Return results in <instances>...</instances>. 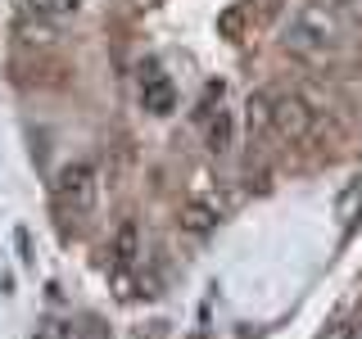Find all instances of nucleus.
Wrapping results in <instances>:
<instances>
[{
    "label": "nucleus",
    "instance_id": "obj_1",
    "mask_svg": "<svg viewBox=\"0 0 362 339\" xmlns=\"http://www.w3.org/2000/svg\"><path fill=\"white\" fill-rule=\"evenodd\" d=\"M344 37H349V23L335 0H303L290 14L281 41H286V50L303 54V59H326L344 45Z\"/></svg>",
    "mask_w": 362,
    "mask_h": 339
},
{
    "label": "nucleus",
    "instance_id": "obj_2",
    "mask_svg": "<svg viewBox=\"0 0 362 339\" xmlns=\"http://www.w3.org/2000/svg\"><path fill=\"white\" fill-rule=\"evenodd\" d=\"M95 167L90 163H68L59 177H54V199H59L64 213H90L95 208Z\"/></svg>",
    "mask_w": 362,
    "mask_h": 339
},
{
    "label": "nucleus",
    "instance_id": "obj_3",
    "mask_svg": "<svg viewBox=\"0 0 362 339\" xmlns=\"http://www.w3.org/2000/svg\"><path fill=\"white\" fill-rule=\"evenodd\" d=\"M313 122H317V113H313V105L303 95H294V90H290V95L272 100V136L299 145V141H308V136H313Z\"/></svg>",
    "mask_w": 362,
    "mask_h": 339
},
{
    "label": "nucleus",
    "instance_id": "obj_4",
    "mask_svg": "<svg viewBox=\"0 0 362 339\" xmlns=\"http://www.w3.org/2000/svg\"><path fill=\"white\" fill-rule=\"evenodd\" d=\"M177 222H181V231H186V235H213V231H218V222H222V208H218V203H209V199H186Z\"/></svg>",
    "mask_w": 362,
    "mask_h": 339
},
{
    "label": "nucleus",
    "instance_id": "obj_5",
    "mask_svg": "<svg viewBox=\"0 0 362 339\" xmlns=\"http://www.w3.org/2000/svg\"><path fill=\"white\" fill-rule=\"evenodd\" d=\"M141 105L150 109L154 118H163V113H173V109H177V86L168 82L163 73L145 77V86H141Z\"/></svg>",
    "mask_w": 362,
    "mask_h": 339
},
{
    "label": "nucleus",
    "instance_id": "obj_6",
    "mask_svg": "<svg viewBox=\"0 0 362 339\" xmlns=\"http://www.w3.org/2000/svg\"><path fill=\"white\" fill-rule=\"evenodd\" d=\"M358 213H362V172H354L339 186V199H335V218H339V226H354L358 222Z\"/></svg>",
    "mask_w": 362,
    "mask_h": 339
},
{
    "label": "nucleus",
    "instance_id": "obj_7",
    "mask_svg": "<svg viewBox=\"0 0 362 339\" xmlns=\"http://www.w3.org/2000/svg\"><path fill=\"white\" fill-rule=\"evenodd\" d=\"M272 90H254L249 95V105H245V122H249V131L254 136H267L272 131Z\"/></svg>",
    "mask_w": 362,
    "mask_h": 339
},
{
    "label": "nucleus",
    "instance_id": "obj_8",
    "mask_svg": "<svg viewBox=\"0 0 362 339\" xmlns=\"http://www.w3.org/2000/svg\"><path fill=\"white\" fill-rule=\"evenodd\" d=\"M209 150L213 154H226V150H231V118H226V109H218L209 118Z\"/></svg>",
    "mask_w": 362,
    "mask_h": 339
},
{
    "label": "nucleus",
    "instance_id": "obj_9",
    "mask_svg": "<svg viewBox=\"0 0 362 339\" xmlns=\"http://www.w3.org/2000/svg\"><path fill=\"white\" fill-rule=\"evenodd\" d=\"M132 258H136V226H132V222H122L118 240H113V263H118V267H127Z\"/></svg>",
    "mask_w": 362,
    "mask_h": 339
},
{
    "label": "nucleus",
    "instance_id": "obj_10",
    "mask_svg": "<svg viewBox=\"0 0 362 339\" xmlns=\"http://www.w3.org/2000/svg\"><path fill=\"white\" fill-rule=\"evenodd\" d=\"M28 9L41 18H64V14H77V0H28Z\"/></svg>",
    "mask_w": 362,
    "mask_h": 339
},
{
    "label": "nucleus",
    "instance_id": "obj_11",
    "mask_svg": "<svg viewBox=\"0 0 362 339\" xmlns=\"http://www.w3.org/2000/svg\"><path fill=\"white\" fill-rule=\"evenodd\" d=\"M222 32H226V37L240 32V9H226V14H222Z\"/></svg>",
    "mask_w": 362,
    "mask_h": 339
},
{
    "label": "nucleus",
    "instance_id": "obj_12",
    "mask_svg": "<svg viewBox=\"0 0 362 339\" xmlns=\"http://www.w3.org/2000/svg\"><path fill=\"white\" fill-rule=\"evenodd\" d=\"M322 339H354V321H349V326H331V335H322Z\"/></svg>",
    "mask_w": 362,
    "mask_h": 339
}]
</instances>
